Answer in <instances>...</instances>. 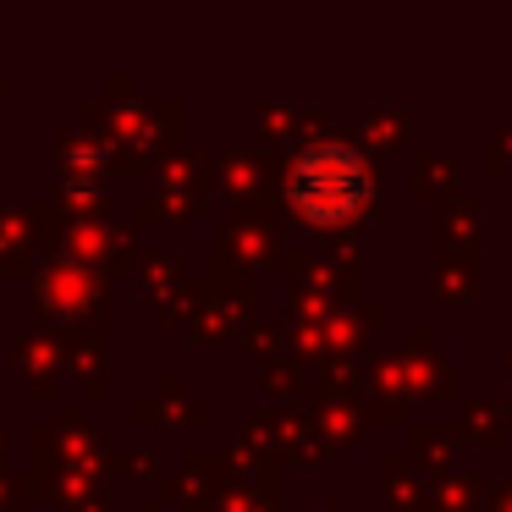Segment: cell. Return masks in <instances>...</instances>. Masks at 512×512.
Instances as JSON below:
<instances>
[{
    "instance_id": "cell-1",
    "label": "cell",
    "mask_w": 512,
    "mask_h": 512,
    "mask_svg": "<svg viewBox=\"0 0 512 512\" xmlns=\"http://www.w3.org/2000/svg\"><path fill=\"white\" fill-rule=\"evenodd\" d=\"M369 199V166L358 149L347 144H314L298 155L292 166V204H298L309 221L336 226L347 215H358V204Z\"/></svg>"
}]
</instances>
